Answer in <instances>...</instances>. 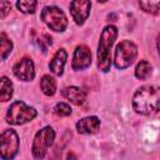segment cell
I'll use <instances>...</instances> for the list:
<instances>
[{
	"label": "cell",
	"instance_id": "obj_1",
	"mask_svg": "<svg viewBox=\"0 0 160 160\" xmlns=\"http://www.w3.org/2000/svg\"><path fill=\"white\" fill-rule=\"evenodd\" d=\"M132 108L141 115L158 112L160 110V88L146 85L138 89L132 96Z\"/></svg>",
	"mask_w": 160,
	"mask_h": 160
},
{
	"label": "cell",
	"instance_id": "obj_2",
	"mask_svg": "<svg viewBox=\"0 0 160 160\" xmlns=\"http://www.w3.org/2000/svg\"><path fill=\"white\" fill-rule=\"evenodd\" d=\"M118 38V29L114 25L104 28L98 46V68L102 72H108L111 66V48Z\"/></svg>",
	"mask_w": 160,
	"mask_h": 160
},
{
	"label": "cell",
	"instance_id": "obj_3",
	"mask_svg": "<svg viewBox=\"0 0 160 160\" xmlns=\"http://www.w3.org/2000/svg\"><path fill=\"white\" fill-rule=\"evenodd\" d=\"M36 110L22 101H14L6 112V121L11 125H22L36 116Z\"/></svg>",
	"mask_w": 160,
	"mask_h": 160
},
{
	"label": "cell",
	"instance_id": "obj_4",
	"mask_svg": "<svg viewBox=\"0 0 160 160\" xmlns=\"http://www.w3.org/2000/svg\"><path fill=\"white\" fill-rule=\"evenodd\" d=\"M138 56V46L130 40H122L118 44L114 55V64L118 69L124 70L129 68Z\"/></svg>",
	"mask_w": 160,
	"mask_h": 160
},
{
	"label": "cell",
	"instance_id": "obj_5",
	"mask_svg": "<svg viewBox=\"0 0 160 160\" xmlns=\"http://www.w3.org/2000/svg\"><path fill=\"white\" fill-rule=\"evenodd\" d=\"M46 26L56 32H62L68 28V18L65 12L58 6H45L40 15Z\"/></svg>",
	"mask_w": 160,
	"mask_h": 160
},
{
	"label": "cell",
	"instance_id": "obj_6",
	"mask_svg": "<svg viewBox=\"0 0 160 160\" xmlns=\"http://www.w3.org/2000/svg\"><path fill=\"white\" fill-rule=\"evenodd\" d=\"M55 140V131L50 126H45L41 130H39L34 138L32 146H31V152L35 159H42L49 148L54 144Z\"/></svg>",
	"mask_w": 160,
	"mask_h": 160
},
{
	"label": "cell",
	"instance_id": "obj_7",
	"mask_svg": "<svg viewBox=\"0 0 160 160\" xmlns=\"http://www.w3.org/2000/svg\"><path fill=\"white\" fill-rule=\"evenodd\" d=\"M19 136L12 129L4 130L0 136V156L4 160L15 158L19 151Z\"/></svg>",
	"mask_w": 160,
	"mask_h": 160
},
{
	"label": "cell",
	"instance_id": "obj_8",
	"mask_svg": "<svg viewBox=\"0 0 160 160\" xmlns=\"http://www.w3.org/2000/svg\"><path fill=\"white\" fill-rule=\"evenodd\" d=\"M90 0H72L70 2V14L78 25H82L90 15Z\"/></svg>",
	"mask_w": 160,
	"mask_h": 160
},
{
	"label": "cell",
	"instance_id": "obj_9",
	"mask_svg": "<svg viewBox=\"0 0 160 160\" xmlns=\"http://www.w3.org/2000/svg\"><path fill=\"white\" fill-rule=\"evenodd\" d=\"M14 75L22 81H31L35 78V68L34 62L30 58H22L18 61L12 68Z\"/></svg>",
	"mask_w": 160,
	"mask_h": 160
},
{
	"label": "cell",
	"instance_id": "obj_10",
	"mask_svg": "<svg viewBox=\"0 0 160 160\" xmlns=\"http://www.w3.org/2000/svg\"><path fill=\"white\" fill-rule=\"evenodd\" d=\"M91 64V52L88 46L85 45H79L75 49L74 56H72V69L75 71L85 70L90 66Z\"/></svg>",
	"mask_w": 160,
	"mask_h": 160
},
{
	"label": "cell",
	"instance_id": "obj_11",
	"mask_svg": "<svg viewBox=\"0 0 160 160\" xmlns=\"http://www.w3.org/2000/svg\"><path fill=\"white\" fill-rule=\"evenodd\" d=\"M66 58H68V54L64 49H59L54 54V56H52V59L49 64V69L54 75H56V76L62 75L64 66H65V62H66Z\"/></svg>",
	"mask_w": 160,
	"mask_h": 160
},
{
	"label": "cell",
	"instance_id": "obj_12",
	"mask_svg": "<svg viewBox=\"0 0 160 160\" xmlns=\"http://www.w3.org/2000/svg\"><path fill=\"white\" fill-rule=\"evenodd\" d=\"M100 126V120L96 116H86L76 122V130L79 134H94Z\"/></svg>",
	"mask_w": 160,
	"mask_h": 160
},
{
	"label": "cell",
	"instance_id": "obj_13",
	"mask_svg": "<svg viewBox=\"0 0 160 160\" xmlns=\"http://www.w3.org/2000/svg\"><path fill=\"white\" fill-rule=\"evenodd\" d=\"M62 96L75 105H82L86 100V92L78 86H68L62 90Z\"/></svg>",
	"mask_w": 160,
	"mask_h": 160
},
{
	"label": "cell",
	"instance_id": "obj_14",
	"mask_svg": "<svg viewBox=\"0 0 160 160\" xmlns=\"http://www.w3.org/2000/svg\"><path fill=\"white\" fill-rule=\"evenodd\" d=\"M40 88L42 92L48 96H52L56 92V81L50 75H44L40 80Z\"/></svg>",
	"mask_w": 160,
	"mask_h": 160
},
{
	"label": "cell",
	"instance_id": "obj_15",
	"mask_svg": "<svg viewBox=\"0 0 160 160\" xmlns=\"http://www.w3.org/2000/svg\"><path fill=\"white\" fill-rule=\"evenodd\" d=\"M151 70H152V68H151V65H150L149 61L140 60L138 62L136 68H135V76L138 79H140V80H145V79H148L150 76Z\"/></svg>",
	"mask_w": 160,
	"mask_h": 160
},
{
	"label": "cell",
	"instance_id": "obj_16",
	"mask_svg": "<svg viewBox=\"0 0 160 160\" xmlns=\"http://www.w3.org/2000/svg\"><path fill=\"white\" fill-rule=\"evenodd\" d=\"M141 10L148 14H159L160 12V0H139Z\"/></svg>",
	"mask_w": 160,
	"mask_h": 160
},
{
	"label": "cell",
	"instance_id": "obj_17",
	"mask_svg": "<svg viewBox=\"0 0 160 160\" xmlns=\"http://www.w3.org/2000/svg\"><path fill=\"white\" fill-rule=\"evenodd\" d=\"M12 96V82L6 78H1V91H0V98L2 102H6L11 99Z\"/></svg>",
	"mask_w": 160,
	"mask_h": 160
},
{
	"label": "cell",
	"instance_id": "obj_18",
	"mask_svg": "<svg viewBox=\"0 0 160 160\" xmlns=\"http://www.w3.org/2000/svg\"><path fill=\"white\" fill-rule=\"evenodd\" d=\"M36 0H18L16 8L24 14H34L36 10Z\"/></svg>",
	"mask_w": 160,
	"mask_h": 160
},
{
	"label": "cell",
	"instance_id": "obj_19",
	"mask_svg": "<svg viewBox=\"0 0 160 160\" xmlns=\"http://www.w3.org/2000/svg\"><path fill=\"white\" fill-rule=\"evenodd\" d=\"M0 39H1V59L5 60V59L10 55V52H11L12 42L10 41V39L6 36L5 32H1Z\"/></svg>",
	"mask_w": 160,
	"mask_h": 160
},
{
	"label": "cell",
	"instance_id": "obj_20",
	"mask_svg": "<svg viewBox=\"0 0 160 160\" xmlns=\"http://www.w3.org/2000/svg\"><path fill=\"white\" fill-rule=\"evenodd\" d=\"M54 111L58 116H69L71 114V108L65 102H58L54 108Z\"/></svg>",
	"mask_w": 160,
	"mask_h": 160
},
{
	"label": "cell",
	"instance_id": "obj_21",
	"mask_svg": "<svg viewBox=\"0 0 160 160\" xmlns=\"http://www.w3.org/2000/svg\"><path fill=\"white\" fill-rule=\"evenodd\" d=\"M10 9H11L10 2H8L6 0H2V1H1V18H2V19L6 16V14L10 11Z\"/></svg>",
	"mask_w": 160,
	"mask_h": 160
},
{
	"label": "cell",
	"instance_id": "obj_22",
	"mask_svg": "<svg viewBox=\"0 0 160 160\" xmlns=\"http://www.w3.org/2000/svg\"><path fill=\"white\" fill-rule=\"evenodd\" d=\"M158 50H159V54H160V35L158 38Z\"/></svg>",
	"mask_w": 160,
	"mask_h": 160
},
{
	"label": "cell",
	"instance_id": "obj_23",
	"mask_svg": "<svg viewBox=\"0 0 160 160\" xmlns=\"http://www.w3.org/2000/svg\"><path fill=\"white\" fill-rule=\"evenodd\" d=\"M98 1H99V2H106L108 0H98Z\"/></svg>",
	"mask_w": 160,
	"mask_h": 160
}]
</instances>
